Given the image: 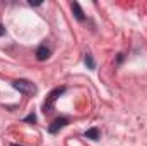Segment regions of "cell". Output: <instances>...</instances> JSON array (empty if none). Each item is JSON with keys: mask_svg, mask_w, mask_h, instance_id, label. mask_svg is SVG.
Returning a JSON list of instances; mask_svg holds the SVG:
<instances>
[{"mask_svg": "<svg viewBox=\"0 0 147 146\" xmlns=\"http://www.w3.org/2000/svg\"><path fill=\"white\" fill-rule=\"evenodd\" d=\"M12 86L17 91H21L22 95H34L36 93V86L31 81H26V79H17V81L12 83Z\"/></svg>", "mask_w": 147, "mask_h": 146, "instance_id": "obj_1", "label": "cell"}, {"mask_svg": "<svg viewBox=\"0 0 147 146\" xmlns=\"http://www.w3.org/2000/svg\"><path fill=\"white\" fill-rule=\"evenodd\" d=\"M63 93H65V88L62 86V88H55V89L46 96V100H45V103H43V110H45V113L53 108V103H55V102H57V98H58L60 95H63Z\"/></svg>", "mask_w": 147, "mask_h": 146, "instance_id": "obj_2", "label": "cell"}, {"mask_svg": "<svg viewBox=\"0 0 147 146\" xmlns=\"http://www.w3.org/2000/svg\"><path fill=\"white\" fill-rule=\"evenodd\" d=\"M69 124V119H65V117H60V119H55L51 124H50V127H48V131L51 132V134H55V132H58L60 129H63L65 126Z\"/></svg>", "mask_w": 147, "mask_h": 146, "instance_id": "obj_3", "label": "cell"}, {"mask_svg": "<svg viewBox=\"0 0 147 146\" xmlns=\"http://www.w3.org/2000/svg\"><path fill=\"white\" fill-rule=\"evenodd\" d=\"M50 57V50L46 48V45H41V46H38L36 50V59L39 62H43V60H46Z\"/></svg>", "mask_w": 147, "mask_h": 146, "instance_id": "obj_4", "label": "cell"}, {"mask_svg": "<svg viewBox=\"0 0 147 146\" xmlns=\"http://www.w3.org/2000/svg\"><path fill=\"white\" fill-rule=\"evenodd\" d=\"M70 7H72V12H74V16H75V19H77V21H84V19H86L84 12H82L80 5H79L77 2H72V3H70Z\"/></svg>", "mask_w": 147, "mask_h": 146, "instance_id": "obj_5", "label": "cell"}, {"mask_svg": "<svg viewBox=\"0 0 147 146\" xmlns=\"http://www.w3.org/2000/svg\"><path fill=\"white\" fill-rule=\"evenodd\" d=\"M86 138H89V139H98V138H99V129H98V127L87 129V131H86Z\"/></svg>", "mask_w": 147, "mask_h": 146, "instance_id": "obj_6", "label": "cell"}, {"mask_svg": "<svg viewBox=\"0 0 147 146\" xmlns=\"http://www.w3.org/2000/svg\"><path fill=\"white\" fill-rule=\"evenodd\" d=\"M84 62H86V65L89 67V69H96V62H94V59H92V55H86V59H84Z\"/></svg>", "mask_w": 147, "mask_h": 146, "instance_id": "obj_7", "label": "cell"}, {"mask_svg": "<svg viewBox=\"0 0 147 146\" xmlns=\"http://www.w3.org/2000/svg\"><path fill=\"white\" fill-rule=\"evenodd\" d=\"M24 120H26V122H36V115H34V113H29Z\"/></svg>", "mask_w": 147, "mask_h": 146, "instance_id": "obj_8", "label": "cell"}, {"mask_svg": "<svg viewBox=\"0 0 147 146\" xmlns=\"http://www.w3.org/2000/svg\"><path fill=\"white\" fill-rule=\"evenodd\" d=\"M3 35H5V28L0 24V36H3Z\"/></svg>", "mask_w": 147, "mask_h": 146, "instance_id": "obj_9", "label": "cell"}, {"mask_svg": "<svg viewBox=\"0 0 147 146\" xmlns=\"http://www.w3.org/2000/svg\"><path fill=\"white\" fill-rule=\"evenodd\" d=\"M9 146H21V145H9Z\"/></svg>", "mask_w": 147, "mask_h": 146, "instance_id": "obj_10", "label": "cell"}]
</instances>
